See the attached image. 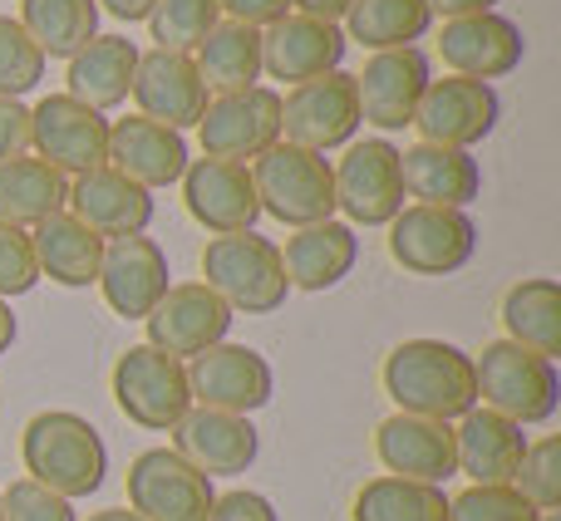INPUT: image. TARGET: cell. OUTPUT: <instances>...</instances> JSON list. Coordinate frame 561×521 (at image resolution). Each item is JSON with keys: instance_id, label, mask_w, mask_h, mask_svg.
<instances>
[{"instance_id": "cell-1", "label": "cell", "mask_w": 561, "mask_h": 521, "mask_svg": "<svg viewBox=\"0 0 561 521\" xmlns=\"http://www.w3.org/2000/svg\"><path fill=\"white\" fill-rule=\"evenodd\" d=\"M385 394L399 414L454 424L478 408L473 355L448 339H404L385 359Z\"/></svg>"}, {"instance_id": "cell-2", "label": "cell", "mask_w": 561, "mask_h": 521, "mask_svg": "<svg viewBox=\"0 0 561 521\" xmlns=\"http://www.w3.org/2000/svg\"><path fill=\"white\" fill-rule=\"evenodd\" d=\"M20 458H25L30 483L49 487L65 502L94 497L108 477V448L99 428L69 408H45L30 418L20 433Z\"/></svg>"}, {"instance_id": "cell-3", "label": "cell", "mask_w": 561, "mask_h": 521, "mask_svg": "<svg viewBox=\"0 0 561 521\" xmlns=\"http://www.w3.org/2000/svg\"><path fill=\"white\" fill-rule=\"evenodd\" d=\"M203 286L227 300V310L242 315H272L286 305L290 280L280 266V246L272 236L256 232H232L213 236L203 246Z\"/></svg>"}, {"instance_id": "cell-4", "label": "cell", "mask_w": 561, "mask_h": 521, "mask_svg": "<svg viewBox=\"0 0 561 521\" xmlns=\"http://www.w3.org/2000/svg\"><path fill=\"white\" fill-rule=\"evenodd\" d=\"M478 374V398L483 408L513 418V424H552L561 404V374L557 359H542L533 349L513 345V339H493L483 355L473 359Z\"/></svg>"}, {"instance_id": "cell-5", "label": "cell", "mask_w": 561, "mask_h": 521, "mask_svg": "<svg viewBox=\"0 0 561 521\" xmlns=\"http://www.w3.org/2000/svg\"><path fill=\"white\" fill-rule=\"evenodd\" d=\"M256 202L286 227H316L335 217V167L325 153H310L280 138L252 163Z\"/></svg>"}, {"instance_id": "cell-6", "label": "cell", "mask_w": 561, "mask_h": 521, "mask_svg": "<svg viewBox=\"0 0 561 521\" xmlns=\"http://www.w3.org/2000/svg\"><path fill=\"white\" fill-rule=\"evenodd\" d=\"M114 404L124 408L128 424L148 428V433H173L193 408L187 364L153 345H128L114 364Z\"/></svg>"}, {"instance_id": "cell-7", "label": "cell", "mask_w": 561, "mask_h": 521, "mask_svg": "<svg viewBox=\"0 0 561 521\" xmlns=\"http://www.w3.org/2000/svg\"><path fill=\"white\" fill-rule=\"evenodd\" d=\"M478 252V227L458 207H404L389 222V256L409 276H454Z\"/></svg>"}, {"instance_id": "cell-8", "label": "cell", "mask_w": 561, "mask_h": 521, "mask_svg": "<svg viewBox=\"0 0 561 521\" xmlns=\"http://www.w3.org/2000/svg\"><path fill=\"white\" fill-rule=\"evenodd\" d=\"M203 158L222 163H256L266 148L280 143V94L266 84L242 89V94H213L197 118Z\"/></svg>"}, {"instance_id": "cell-9", "label": "cell", "mask_w": 561, "mask_h": 521, "mask_svg": "<svg viewBox=\"0 0 561 521\" xmlns=\"http://www.w3.org/2000/svg\"><path fill=\"white\" fill-rule=\"evenodd\" d=\"M335 212L350 227H389L404 212V183H399V148L389 138L345 143L335 167Z\"/></svg>"}, {"instance_id": "cell-10", "label": "cell", "mask_w": 561, "mask_h": 521, "mask_svg": "<svg viewBox=\"0 0 561 521\" xmlns=\"http://www.w3.org/2000/svg\"><path fill=\"white\" fill-rule=\"evenodd\" d=\"M30 148L65 177H84L108 158V118L69 94H49L30 108Z\"/></svg>"}, {"instance_id": "cell-11", "label": "cell", "mask_w": 561, "mask_h": 521, "mask_svg": "<svg viewBox=\"0 0 561 521\" xmlns=\"http://www.w3.org/2000/svg\"><path fill=\"white\" fill-rule=\"evenodd\" d=\"M213 502V477L187 467L173 448H148L128 463V512L144 521H207Z\"/></svg>"}, {"instance_id": "cell-12", "label": "cell", "mask_w": 561, "mask_h": 521, "mask_svg": "<svg viewBox=\"0 0 561 521\" xmlns=\"http://www.w3.org/2000/svg\"><path fill=\"white\" fill-rule=\"evenodd\" d=\"M359 128V99H355V74H320L296 84L280 99V134L286 143L310 148V153H330V148L355 143Z\"/></svg>"}, {"instance_id": "cell-13", "label": "cell", "mask_w": 561, "mask_h": 521, "mask_svg": "<svg viewBox=\"0 0 561 521\" xmlns=\"http://www.w3.org/2000/svg\"><path fill=\"white\" fill-rule=\"evenodd\" d=\"M276 374L266 364V355H256L252 345H213L203 355L187 359V394L193 408H222V414H256L272 404Z\"/></svg>"}, {"instance_id": "cell-14", "label": "cell", "mask_w": 561, "mask_h": 521, "mask_svg": "<svg viewBox=\"0 0 561 521\" xmlns=\"http://www.w3.org/2000/svg\"><path fill=\"white\" fill-rule=\"evenodd\" d=\"M497 89L483 84V79H463V74H448V79H428L424 99L414 108V128H419V143H438V148H473L483 143L488 134L497 128Z\"/></svg>"}, {"instance_id": "cell-15", "label": "cell", "mask_w": 561, "mask_h": 521, "mask_svg": "<svg viewBox=\"0 0 561 521\" xmlns=\"http://www.w3.org/2000/svg\"><path fill=\"white\" fill-rule=\"evenodd\" d=\"M428 55L419 45L404 49H379L365 59L355 74V99H359V124H375L379 134H399L414 124V108L428 89Z\"/></svg>"}, {"instance_id": "cell-16", "label": "cell", "mask_w": 561, "mask_h": 521, "mask_svg": "<svg viewBox=\"0 0 561 521\" xmlns=\"http://www.w3.org/2000/svg\"><path fill=\"white\" fill-rule=\"evenodd\" d=\"M148 339L144 345L163 349L173 359H193L203 349L222 345L227 329H232V310L217 290H207L203 280H183V286H168V296L148 310Z\"/></svg>"}, {"instance_id": "cell-17", "label": "cell", "mask_w": 561, "mask_h": 521, "mask_svg": "<svg viewBox=\"0 0 561 521\" xmlns=\"http://www.w3.org/2000/svg\"><path fill=\"white\" fill-rule=\"evenodd\" d=\"M183 202H187V212H193V222L207 227L213 236L256 232V222H262L252 167L222 163V158H193V163H187Z\"/></svg>"}, {"instance_id": "cell-18", "label": "cell", "mask_w": 561, "mask_h": 521, "mask_svg": "<svg viewBox=\"0 0 561 521\" xmlns=\"http://www.w3.org/2000/svg\"><path fill=\"white\" fill-rule=\"evenodd\" d=\"M168 276H173L168 270V252L153 236H118V242H104L94 286L104 290V305L118 320H148V310L173 286Z\"/></svg>"}, {"instance_id": "cell-19", "label": "cell", "mask_w": 561, "mask_h": 521, "mask_svg": "<svg viewBox=\"0 0 561 521\" xmlns=\"http://www.w3.org/2000/svg\"><path fill=\"white\" fill-rule=\"evenodd\" d=\"M128 94H134L138 114L173 128V134L197 128L207 99H213L203 74H197L193 55H173V49H148V55H138L134 89H128Z\"/></svg>"}, {"instance_id": "cell-20", "label": "cell", "mask_w": 561, "mask_h": 521, "mask_svg": "<svg viewBox=\"0 0 561 521\" xmlns=\"http://www.w3.org/2000/svg\"><path fill=\"white\" fill-rule=\"evenodd\" d=\"M173 453L203 477H237L256 463L262 438L252 418L222 414V408H187L183 424L173 428Z\"/></svg>"}, {"instance_id": "cell-21", "label": "cell", "mask_w": 561, "mask_h": 521, "mask_svg": "<svg viewBox=\"0 0 561 521\" xmlns=\"http://www.w3.org/2000/svg\"><path fill=\"white\" fill-rule=\"evenodd\" d=\"M345 30L330 25V20H310V15H280L276 25L262 30V74L286 79L290 89L306 84V79L335 74L340 59H345Z\"/></svg>"}, {"instance_id": "cell-22", "label": "cell", "mask_w": 561, "mask_h": 521, "mask_svg": "<svg viewBox=\"0 0 561 521\" xmlns=\"http://www.w3.org/2000/svg\"><path fill=\"white\" fill-rule=\"evenodd\" d=\"M187 163H193V158H187V143H183V134H173V128L153 124V118H144V114H128V118H118V124H108L104 167L124 173L128 183L158 193V187L183 183Z\"/></svg>"}, {"instance_id": "cell-23", "label": "cell", "mask_w": 561, "mask_h": 521, "mask_svg": "<svg viewBox=\"0 0 561 521\" xmlns=\"http://www.w3.org/2000/svg\"><path fill=\"white\" fill-rule=\"evenodd\" d=\"M375 453L389 477H409V483H444L458 473L454 458V424L419 414H389L375 428Z\"/></svg>"}, {"instance_id": "cell-24", "label": "cell", "mask_w": 561, "mask_h": 521, "mask_svg": "<svg viewBox=\"0 0 561 521\" xmlns=\"http://www.w3.org/2000/svg\"><path fill=\"white\" fill-rule=\"evenodd\" d=\"M523 30L507 15L488 10V15H463V20H444L438 30V55L454 74L463 79H503L523 65Z\"/></svg>"}, {"instance_id": "cell-25", "label": "cell", "mask_w": 561, "mask_h": 521, "mask_svg": "<svg viewBox=\"0 0 561 521\" xmlns=\"http://www.w3.org/2000/svg\"><path fill=\"white\" fill-rule=\"evenodd\" d=\"M69 217L89 227L104 242H118V236H144L148 222H153V193L138 183H128L114 167H94V173L75 177L69 183Z\"/></svg>"}, {"instance_id": "cell-26", "label": "cell", "mask_w": 561, "mask_h": 521, "mask_svg": "<svg viewBox=\"0 0 561 521\" xmlns=\"http://www.w3.org/2000/svg\"><path fill=\"white\" fill-rule=\"evenodd\" d=\"M454 458L458 473L473 477V487H513L527 458V433L523 424L493 414V408H473L454 428Z\"/></svg>"}, {"instance_id": "cell-27", "label": "cell", "mask_w": 561, "mask_h": 521, "mask_svg": "<svg viewBox=\"0 0 561 521\" xmlns=\"http://www.w3.org/2000/svg\"><path fill=\"white\" fill-rule=\"evenodd\" d=\"M399 183H404V197H414V202L458 207V212H463V207L478 202V193H483V167H478V158L463 153V148L414 143L399 153Z\"/></svg>"}, {"instance_id": "cell-28", "label": "cell", "mask_w": 561, "mask_h": 521, "mask_svg": "<svg viewBox=\"0 0 561 521\" xmlns=\"http://www.w3.org/2000/svg\"><path fill=\"white\" fill-rule=\"evenodd\" d=\"M359 260V236L350 222H316V227H296L280 246V266H286L290 290H330L355 270Z\"/></svg>"}, {"instance_id": "cell-29", "label": "cell", "mask_w": 561, "mask_h": 521, "mask_svg": "<svg viewBox=\"0 0 561 521\" xmlns=\"http://www.w3.org/2000/svg\"><path fill=\"white\" fill-rule=\"evenodd\" d=\"M144 49L134 45L128 35H94L75 59H69V74H65V94L89 104L94 114H108L128 99L134 89V69Z\"/></svg>"}, {"instance_id": "cell-30", "label": "cell", "mask_w": 561, "mask_h": 521, "mask_svg": "<svg viewBox=\"0 0 561 521\" xmlns=\"http://www.w3.org/2000/svg\"><path fill=\"white\" fill-rule=\"evenodd\" d=\"M30 246H35L39 276H49L55 286L84 290L99 280V260H104V236H94L79 217L55 212L39 227H30Z\"/></svg>"}, {"instance_id": "cell-31", "label": "cell", "mask_w": 561, "mask_h": 521, "mask_svg": "<svg viewBox=\"0 0 561 521\" xmlns=\"http://www.w3.org/2000/svg\"><path fill=\"white\" fill-rule=\"evenodd\" d=\"M193 65L203 74L207 94H242L262 84V30L217 20L207 39L193 49Z\"/></svg>"}, {"instance_id": "cell-32", "label": "cell", "mask_w": 561, "mask_h": 521, "mask_svg": "<svg viewBox=\"0 0 561 521\" xmlns=\"http://www.w3.org/2000/svg\"><path fill=\"white\" fill-rule=\"evenodd\" d=\"M69 207V177L39 158H10L0 163V222L39 227L45 217Z\"/></svg>"}, {"instance_id": "cell-33", "label": "cell", "mask_w": 561, "mask_h": 521, "mask_svg": "<svg viewBox=\"0 0 561 521\" xmlns=\"http://www.w3.org/2000/svg\"><path fill=\"white\" fill-rule=\"evenodd\" d=\"M503 325L507 339L542 359L561 355V286L552 276H533L517 280L503 296Z\"/></svg>"}, {"instance_id": "cell-34", "label": "cell", "mask_w": 561, "mask_h": 521, "mask_svg": "<svg viewBox=\"0 0 561 521\" xmlns=\"http://www.w3.org/2000/svg\"><path fill=\"white\" fill-rule=\"evenodd\" d=\"M20 25L45 59H75L99 35V0H20Z\"/></svg>"}, {"instance_id": "cell-35", "label": "cell", "mask_w": 561, "mask_h": 521, "mask_svg": "<svg viewBox=\"0 0 561 521\" xmlns=\"http://www.w3.org/2000/svg\"><path fill=\"white\" fill-rule=\"evenodd\" d=\"M434 25L428 0H350L345 10V39L365 49H404L414 39H424V30Z\"/></svg>"}, {"instance_id": "cell-36", "label": "cell", "mask_w": 561, "mask_h": 521, "mask_svg": "<svg viewBox=\"0 0 561 521\" xmlns=\"http://www.w3.org/2000/svg\"><path fill=\"white\" fill-rule=\"evenodd\" d=\"M350 521H448V497L434 483H409V477H375L355 493Z\"/></svg>"}, {"instance_id": "cell-37", "label": "cell", "mask_w": 561, "mask_h": 521, "mask_svg": "<svg viewBox=\"0 0 561 521\" xmlns=\"http://www.w3.org/2000/svg\"><path fill=\"white\" fill-rule=\"evenodd\" d=\"M217 20H222L217 0H158L148 10V35H153V49L193 55Z\"/></svg>"}, {"instance_id": "cell-38", "label": "cell", "mask_w": 561, "mask_h": 521, "mask_svg": "<svg viewBox=\"0 0 561 521\" xmlns=\"http://www.w3.org/2000/svg\"><path fill=\"white\" fill-rule=\"evenodd\" d=\"M45 79V55L15 15H0V99H25Z\"/></svg>"}, {"instance_id": "cell-39", "label": "cell", "mask_w": 561, "mask_h": 521, "mask_svg": "<svg viewBox=\"0 0 561 521\" xmlns=\"http://www.w3.org/2000/svg\"><path fill=\"white\" fill-rule=\"evenodd\" d=\"M513 487L537 512H561V438L527 443V458H523V467H517Z\"/></svg>"}, {"instance_id": "cell-40", "label": "cell", "mask_w": 561, "mask_h": 521, "mask_svg": "<svg viewBox=\"0 0 561 521\" xmlns=\"http://www.w3.org/2000/svg\"><path fill=\"white\" fill-rule=\"evenodd\" d=\"M533 502L517 487H468L448 497V521H537Z\"/></svg>"}, {"instance_id": "cell-41", "label": "cell", "mask_w": 561, "mask_h": 521, "mask_svg": "<svg viewBox=\"0 0 561 521\" xmlns=\"http://www.w3.org/2000/svg\"><path fill=\"white\" fill-rule=\"evenodd\" d=\"M0 517L5 521H79L75 502L55 497L49 487L30 483V477H20V483H10L0 493Z\"/></svg>"}, {"instance_id": "cell-42", "label": "cell", "mask_w": 561, "mask_h": 521, "mask_svg": "<svg viewBox=\"0 0 561 521\" xmlns=\"http://www.w3.org/2000/svg\"><path fill=\"white\" fill-rule=\"evenodd\" d=\"M35 280H39V266H35L30 232H25V227L0 222V300L35 290Z\"/></svg>"}, {"instance_id": "cell-43", "label": "cell", "mask_w": 561, "mask_h": 521, "mask_svg": "<svg viewBox=\"0 0 561 521\" xmlns=\"http://www.w3.org/2000/svg\"><path fill=\"white\" fill-rule=\"evenodd\" d=\"M30 153V108L20 99H0V163Z\"/></svg>"}, {"instance_id": "cell-44", "label": "cell", "mask_w": 561, "mask_h": 521, "mask_svg": "<svg viewBox=\"0 0 561 521\" xmlns=\"http://www.w3.org/2000/svg\"><path fill=\"white\" fill-rule=\"evenodd\" d=\"M207 521H280L276 507L266 502L262 493H227L213 502V512H207Z\"/></svg>"}, {"instance_id": "cell-45", "label": "cell", "mask_w": 561, "mask_h": 521, "mask_svg": "<svg viewBox=\"0 0 561 521\" xmlns=\"http://www.w3.org/2000/svg\"><path fill=\"white\" fill-rule=\"evenodd\" d=\"M217 10H222V20L266 30V25H276L280 15H290V0H217Z\"/></svg>"}, {"instance_id": "cell-46", "label": "cell", "mask_w": 561, "mask_h": 521, "mask_svg": "<svg viewBox=\"0 0 561 521\" xmlns=\"http://www.w3.org/2000/svg\"><path fill=\"white\" fill-rule=\"evenodd\" d=\"M497 0H428V10L444 20H463V15H488Z\"/></svg>"}, {"instance_id": "cell-47", "label": "cell", "mask_w": 561, "mask_h": 521, "mask_svg": "<svg viewBox=\"0 0 561 521\" xmlns=\"http://www.w3.org/2000/svg\"><path fill=\"white\" fill-rule=\"evenodd\" d=\"M290 10L296 15H310V20H345V10H350V0H290Z\"/></svg>"}, {"instance_id": "cell-48", "label": "cell", "mask_w": 561, "mask_h": 521, "mask_svg": "<svg viewBox=\"0 0 561 521\" xmlns=\"http://www.w3.org/2000/svg\"><path fill=\"white\" fill-rule=\"evenodd\" d=\"M158 0H104V10L114 20H128V25H134V20H148V10H153Z\"/></svg>"}, {"instance_id": "cell-49", "label": "cell", "mask_w": 561, "mask_h": 521, "mask_svg": "<svg viewBox=\"0 0 561 521\" xmlns=\"http://www.w3.org/2000/svg\"><path fill=\"white\" fill-rule=\"evenodd\" d=\"M15 345V315H10V300H0V355Z\"/></svg>"}, {"instance_id": "cell-50", "label": "cell", "mask_w": 561, "mask_h": 521, "mask_svg": "<svg viewBox=\"0 0 561 521\" xmlns=\"http://www.w3.org/2000/svg\"><path fill=\"white\" fill-rule=\"evenodd\" d=\"M89 521H144L138 512H128V507H108V512H94Z\"/></svg>"}, {"instance_id": "cell-51", "label": "cell", "mask_w": 561, "mask_h": 521, "mask_svg": "<svg viewBox=\"0 0 561 521\" xmlns=\"http://www.w3.org/2000/svg\"><path fill=\"white\" fill-rule=\"evenodd\" d=\"M537 521H561V512H542V517H537Z\"/></svg>"}, {"instance_id": "cell-52", "label": "cell", "mask_w": 561, "mask_h": 521, "mask_svg": "<svg viewBox=\"0 0 561 521\" xmlns=\"http://www.w3.org/2000/svg\"><path fill=\"white\" fill-rule=\"evenodd\" d=\"M0 521H5V517H0Z\"/></svg>"}]
</instances>
